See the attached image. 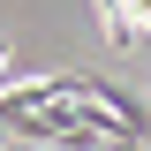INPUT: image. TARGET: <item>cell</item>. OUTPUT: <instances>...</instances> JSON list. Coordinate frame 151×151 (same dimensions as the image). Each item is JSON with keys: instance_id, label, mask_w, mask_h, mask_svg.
<instances>
[{"instance_id": "obj_1", "label": "cell", "mask_w": 151, "mask_h": 151, "mask_svg": "<svg viewBox=\"0 0 151 151\" xmlns=\"http://www.w3.org/2000/svg\"><path fill=\"white\" fill-rule=\"evenodd\" d=\"M98 23H106V45H136L144 23L129 15V0H98Z\"/></svg>"}, {"instance_id": "obj_2", "label": "cell", "mask_w": 151, "mask_h": 151, "mask_svg": "<svg viewBox=\"0 0 151 151\" xmlns=\"http://www.w3.org/2000/svg\"><path fill=\"white\" fill-rule=\"evenodd\" d=\"M0 68H8V38H0Z\"/></svg>"}, {"instance_id": "obj_3", "label": "cell", "mask_w": 151, "mask_h": 151, "mask_svg": "<svg viewBox=\"0 0 151 151\" xmlns=\"http://www.w3.org/2000/svg\"><path fill=\"white\" fill-rule=\"evenodd\" d=\"M0 151H15V144H8V136H0Z\"/></svg>"}]
</instances>
